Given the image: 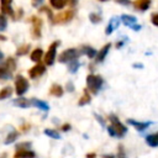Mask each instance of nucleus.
Masks as SVG:
<instances>
[{"mask_svg":"<svg viewBox=\"0 0 158 158\" xmlns=\"http://www.w3.org/2000/svg\"><path fill=\"white\" fill-rule=\"evenodd\" d=\"M121 20L123 21L125 25H127V26H130V27H132V26L136 23V17L130 16V15H122V16H121Z\"/></svg>","mask_w":158,"mask_h":158,"instance_id":"21","label":"nucleus"},{"mask_svg":"<svg viewBox=\"0 0 158 158\" xmlns=\"http://www.w3.org/2000/svg\"><path fill=\"white\" fill-rule=\"evenodd\" d=\"M28 49H30V44H26V46H21V47L17 49L16 54H17V56H23V54H26V53L28 52Z\"/></svg>","mask_w":158,"mask_h":158,"instance_id":"29","label":"nucleus"},{"mask_svg":"<svg viewBox=\"0 0 158 158\" xmlns=\"http://www.w3.org/2000/svg\"><path fill=\"white\" fill-rule=\"evenodd\" d=\"M28 86H30V84H28L27 79L23 78L22 75H17L15 78V91L17 95H23L27 91Z\"/></svg>","mask_w":158,"mask_h":158,"instance_id":"3","label":"nucleus"},{"mask_svg":"<svg viewBox=\"0 0 158 158\" xmlns=\"http://www.w3.org/2000/svg\"><path fill=\"white\" fill-rule=\"evenodd\" d=\"M42 56H43V51L41 48H36L32 51L31 53V60L33 62H40L42 59Z\"/></svg>","mask_w":158,"mask_h":158,"instance_id":"19","label":"nucleus"},{"mask_svg":"<svg viewBox=\"0 0 158 158\" xmlns=\"http://www.w3.org/2000/svg\"><path fill=\"white\" fill-rule=\"evenodd\" d=\"M90 100H91V96H90V94H89V90H88V89H85V90H84L83 96H81V98L79 99V101H78V105H79V106L86 105V104H89V102H90Z\"/></svg>","mask_w":158,"mask_h":158,"instance_id":"17","label":"nucleus"},{"mask_svg":"<svg viewBox=\"0 0 158 158\" xmlns=\"http://www.w3.org/2000/svg\"><path fill=\"white\" fill-rule=\"evenodd\" d=\"M100 1H107V0H100Z\"/></svg>","mask_w":158,"mask_h":158,"instance_id":"44","label":"nucleus"},{"mask_svg":"<svg viewBox=\"0 0 158 158\" xmlns=\"http://www.w3.org/2000/svg\"><path fill=\"white\" fill-rule=\"evenodd\" d=\"M42 1H43V0H32V5H33V6H40V5L42 4Z\"/></svg>","mask_w":158,"mask_h":158,"instance_id":"37","label":"nucleus"},{"mask_svg":"<svg viewBox=\"0 0 158 158\" xmlns=\"http://www.w3.org/2000/svg\"><path fill=\"white\" fill-rule=\"evenodd\" d=\"M86 158H96V154L95 153H88L86 154Z\"/></svg>","mask_w":158,"mask_h":158,"instance_id":"38","label":"nucleus"},{"mask_svg":"<svg viewBox=\"0 0 158 158\" xmlns=\"http://www.w3.org/2000/svg\"><path fill=\"white\" fill-rule=\"evenodd\" d=\"M133 67H136V68H142V67H143V65H142V64H135V65H133Z\"/></svg>","mask_w":158,"mask_h":158,"instance_id":"42","label":"nucleus"},{"mask_svg":"<svg viewBox=\"0 0 158 158\" xmlns=\"http://www.w3.org/2000/svg\"><path fill=\"white\" fill-rule=\"evenodd\" d=\"M14 105L25 109V107L31 106V100H30V99H25V98H19V99L14 100Z\"/></svg>","mask_w":158,"mask_h":158,"instance_id":"15","label":"nucleus"},{"mask_svg":"<svg viewBox=\"0 0 158 158\" xmlns=\"http://www.w3.org/2000/svg\"><path fill=\"white\" fill-rule=\"evenodd\" d=\"M58 44H59V42H58V41H56V42H53V43L49 46V48H48L47 53L44 54V64H46V65H52V64L54 63L56 51H57Z\"/></svg>","mask_w":158,"mask_h":158,"instance_id":"5","label":"nucleus"},{"mask_svg":"<svg viewBox=\"0 0 158 158\" xmlns=\"http://www.w3.org/2000/svg\"><path fill=\"white\" fill-rule=\"evenodd\" d=\"M151 21H152L153 25L158 26V14H153V15L151 16Z\"/></svg>","mask_w":158,"mask_h":158,"instance_id":"34","label":"nucleus"},{"mask_svg":"<svg viewBox=\"0 0 158 158\" xmlns=\"http://www.w3.org/2000/svg\"><path fill=\"white\" fill-rule=\"evenodd\" d=\"M31 105L38 107V109L42 110V111H48V110H49L48 104L44 102V101H42V100H38V99H31Z\"/></svg>","mask_w":158,"mask_h":158,"instance_id":"14","label":"nucleus"},{"mask_svg":"<svg viewBox=\"0 0 158 158\" xmlns=\"http://www.w3.org/2000/svg\"><path fill=\"white\" fill-rule=\"evenodd\" d=\"M110 47H111V43H107V44H105L101 49H100V52L99 53H96V62H102L104 59H105V57H106V54H107V52H109V49H110Z\"/></svg>","mask_w":158,"mask_h":158,"instance_id":"13","label":"nucleus"},{"mask_svg":"<svg viewBox=\"0 0 158 158\" xmlns=\"http://www.w3.org/2000/svg\"><path fill=\"white\" fill-rule=\"evenodd\" d=\"M116 158H126V154H125V151H123L122 146H118V152H117V157Z\"/></svg>","mask_w":158,"mask_h":158,"instance_id":"33","label":"nucleus"},{"mask_svg":"<svg viewBox=\"0 0 158 158\" xmlns=\"http://www.w3.org/2000/svg\"><path fill=\"white\" fill-rule=\"evenodd\" d=\"M78 57H79V52L75 48H69V49H65L64 52H62L59 54L58 60L60 63H67V62H70L73 59H77Z\"/></svg>","mask_w":158,"mask_h":158,"instance_id":"4","label":"nucleus"},{"mask_svg":"<svg viewBox=\"0 0 158 158\" xmlns=\"http://www.w3.org/2000/svg\"><path fill=\"white\" fill-rule=\"evenodd\" d=\"M43 133L47 135V136H49V137H52V138H56V139H59V138H60V135H59L57 131H54V130H49V128H47V130L43 131Z\"/></svg>","mask_w":158,"mask_h":158,"instance_id":"28","label":"nucleus"},{"mask_svg":"<svg viewBox=\"0 0 158 158\" xmlns=\"http://www.w3.org/2000/svg\"><path fill=\"white\" fill-rule=\"evenodd\" d=\"M102 158H116L115 156H112V154H106V156H104Z\"/></svg>","mask_w":158,"mask_h":158,"instance_id":"40","label":"nucleus"},{"mask_svg":"<svg viewBox=\"0 0 158 158\" xmlns=\"http://www.w3.org/2000/svg\"><path fill=\"white\" fill-rule=\"evenodd\" d=\"M117 2H120V4H127L128 2V0H116Z\"/></svg>","mask_w":158,"mask_h":158,"instance_id":"39","label":"nucleus"},{"mask_svg":"<svg viewBox=\"0 0 158 158\" xmlns=\"http://www.w3.org/2000/svg\"><path fill=\"white\" fill-rule=\"evenodd\" d=\"M6 156H7V154H6V153H2V154H1V156H0V158H6Z\"/></svg>","mask_w":158,"mask_h":158,"instance_id":"43","label":"nucleus"},{"mask_svg":"<svg viewBox=\"0 0 158 158\" xmlns=\"http://www.w3.org/2000/svg\"><path fill=\"white\" fill-rule=\"evenodd\" d=\"M32 36L38 38L41 37V28H42V21L38 17H32Z\"/></svg>","mask_w":158,"mask_h":158,"instance_id":"10","label":"nucleus"},{"mask_svg":"<svg viewBox=\"0 0 158 158\" xmlns=\"http://www.w3.org/2000/svg\"><path fill=\"white\" fill-rule=\"evenodd\" d=\"M79 65H80V63H79L77 59H73V60H70V63H69V65H68V69H69L70 73H75V72L78 70Z\"/></svg>","mask_w":158,"mask_h":158,"instance_id":"26","label":"nucleus"},{"mask_svg":"<svg viewBox=\"0 0 158 158\" xmlns=\"http://www.w3.org/2000/svg\"><path fill=\"white\" fill-rule=\"evenodd\" d=\"M6 28V17L4 14L0 15V31H4Z\"/></svg>","mask_w":158,"mask_h":158,"instance_id":"30","label":"nucleus"},{"mask_svg":"<svg viewBox=\"0 0 158 158\" xmlns=\"http://www.w3.org/2000/svg\"><path fill=\"white\" fill-rule=\"evenodd\" d=\"M1 1V11L5 15H14V11L11 9L12 0H0Z\"/></svg>","mask_w":158,"mask_h":158,"instance_id":"12","label":"nucleus"},{"mask_svg":"<svg viewBox=\"0 0 158 158\" xmlns=\"http://www.w3.org/2000/svg\"><path fill=\"white\" fill-rule=\"evenodd\" d=\"M127 123H128V125H132L137 131H144L146 128H148V127L152 125L151 121L141 122V121H136V120H132V118H128V120H127Z\"/></svg>","mask_w":158,"mask_h":158,"instance_id":"8","label":"nucleus"},{"mask_svg":"<svg viewBox=\"0 0 158 158\" xmlns=\"http://www.w3.org/2000/svg\"><path fill=\"white\" fill-rule=\"evenodd\" d=\"M73 89H74V86H73L72 81H68V83H67V90H68V91H73Z\"/></svg>","mask_w":158,"mask_h":158,"instance_id":"35","label":"nucleus"},{"mask_svg":"<svg viewBox=\"0 0 158 158\" xmlns=\"http://www.w3.org/2000/svg\"><path fill=\"white\" fill-rule=\"evenodd\" d=\"M146 142L151 147H158V132L153 135H148L146 137Z\"/></svg>","mask_w":158,"mask_h":158,"instance_id":"16","label":"nucleus"},{"mask_svg":"<svg viewBox=\"0 0 158 158\" xmlns=\"http://www.w3.org/2000/svg\"><path fill=\"white\" fill-rule=\"evenodd\" d=\"M110 121H111V126L107 127V131L110 133V136H116V137H123V135L127 132L126 126H123L118 118L115 115H110Z\"/></svg>","mask_w":158,"mask_h":158,"instance_id":"1","label":"nucleus"},{"mask_svg":"<svg viewBox=\"0 0 158 158\" xmlns=\"http://www.w3.org/2000/svg\"><path fill=\"white\" fill-rule=\"evenodd\" d=\"M102 78L100 75H94V74H89L86 77V89L91 93V94H98L99 90L102 86Z\"/></svg>","mask_w":158,"mask_h":158,"instance_id":"2","label":"nucleus"},{"mask_svg":"<svg viewBox=\"0 0 158 158\" xmlns=\"http://www.w3.org/2000/svg\"><path fill=\"white\" fill-rule=\"evenodd\" d=\"M117 26H118V19H111V21H110V23H109V26H107V28H106V33L107 35H110L114 30H116L117 28Z\"/></svg>","mask_w":158,"mask_h":158,"instance_id":"22","label":"nucleus"},{"mask_svg":"<svg viewBox=\"0 0 158 158\" xmlns=\"http://www.w3.org/2000/svg\"><path fill=\"white\" fill-rule=\"evenodd\" d=\"M11 94H12V89H11L10 86L2 88V89H1V91H0V99H1V100H4V99H6V98H9Z\"/></svg>","mask_w":158,"mask_h":158,"instance_id":"25","label":"nucleus"},{"mask_svg":"<svg viewBox=\"0 0 158 158\" xmlns=\"http://www.w3.org/2000/svg\"><path fill=\"white\" fill-rule=\"evenodd\" d=\"M49 93H51L52 95H54V96H58V98H60V96L63 95V88H62L59 84H53V85L51 86V90H49Z\"/></svg>","mask_w":158,"mask_h":158,"instance_id":"18","label":"nucleus"},{"mask_svg":"<svg viewBox=\"0 0 158 158\" xmlns=\"http://www.w3.org/2000/svg\"><path fill=\"white\" fill-rule=\"evenodd\" d=\"M83 53H84V54H86L89 58H94V57L96 56V51H95L94 48L89 47V46L83 47Z\"/></svg>","mask_w":158,"mask_h":158,"instance_id":"24","label":"nucleus"},{"mask_svg":"<svg viewBox=\"0 0 158 158\" xmlns=\"http://www.w3.org/2000/svg\"><path fill=\"white\" fill-rule=\"evenodd\" d=\"M17 137H19V132H17V131H11V132L7 135V137L5 138L4 143H5V144H10V143L15 142V139H16Z\"/></svg>","mask_w":158,"mask_h":158,"instance_id":"23","label":"nucleus"},{"mask_svg":"<svg viewBox=\"0 0 158 158\" xmlns=\"http://www.w3.org/2000/svg\"><path fill=\"white\" fill-rule=\"evenodd\" d=\"M149 4H151V0H136L135 1L136 7L139 10H143V11L149 7Z\"/></svg>","mask_w":158,"mask_h":158,"instance_id":"20","label":"nucleus"},{"mask_svg":"<svg viewBox=\"0 0 158 158\" xmlns=\"http://www.w3.org/2000/svg\"><path fill=\"white\" fill-rule=\"evenodd\" d=\"M73 16H74V12H73L72 10H67V11H64V12L57 14V15L53 17V22H56V23H64V22L70 21V20L73 19Z\"/></svg>","mask_w":158,"mask_h":158,"instance_id":"6","label":"nucleus"},{"mask_svg":"<svg viewBox=\"0 0 158 158\" xmlns=\"http://www.w3.org/2000/svg\"><path fill=\"white\" fill-rule=\"evenodd\" d=\"M69 130H70V125H69V123H65V125L62 126V131H65V132H67V131H69Z\"/></svg>","mask_w":158,"mask_h":158,"instance_id":"36","label":"nucleus"},{"mask_svg":"<svg viewBox=\"0 0 158 158\" xmlns=\"http://www.w3.org/2000/svg\"><path fill=\"white\" fill-rule=\"evenodd\" d=\"M35 157H36L35 152L30 149H17V152L14 156V158H35Z\"/></svg>","mask_w":158,"mask_h":158,"instance_id":"11","label":"nucleus"},{"mask_svg":"<svg viewBox=\"0 0 158 158\" xmlns=\"http://www.w3.org/2000/svg\"><path fill=\"white\" fill-rule=\"evenodd\" d=\"M49 2L52 5V7H54V9H62L65 5L67 0H49Z\"/></svg>","mask_w":158,"mask_h":158,"instance_id":"27","label":"nucleus"},{"mask_svg":"<svg viewBox=\"0 0 158 158\" xmlns=\"http://www.w3.org/2000/svg\"><path fill=\"white\" fill-rule=\"evenodd\" d=\"M100 20H101V17H100L99 15H96V14H90V21H91V22L98 23V22H100Z\"/></svg>","mask_w":158,"mask_h":158,"instance_id":"32","label":"nucleus"},{"mask_svg":"<svg viewBox=\"0 0 158 158\" xmlns=\"http://www.w3.org/2000/svg\"><path fill=\"white\" fill-rule=\"evenodd\" d=\"M12 72H14V70H12L6 63L1 64V65H0V79H1V80H9V79H11Z\"/></svg>","mask_w":158,"mask_h":158,"instance_id":"9","label":"nucleus"},{"mask_svg":"<svg viewBox=\"0 0 158 158\" xmlns=\"http://www.w3.org/2000/svg\"><path fill=\"white\" fill-rule=\"evenodd\" d=\"M44 72H46V67H44L43 64H37V65L32 67V68L28 70V75H30L32 79H35V78L41 77Z\"/></svg>","mask_w":158,"mask_h":158,"instance_id":"7","label":"nucleus"},{"mask_svg":"<svg viewBox=\"0 0 158 158\" xmlns=\"http://www.w3.org/2000/svg\"><path fill=\"white\" fill-rule=\"evenodd\" d=\"M2 59H4V54H2V52L0 51V62H1Z\"/></svg>","mask_w":158,"mask_h":158,"instance_id":"41","label":"nucleus"},{"mask_svg":"<svg viewBox=\"0 0 158 158\" xmlns=\"http://www.w3.org/2000/svg\"><path fill=\"white\" fill-rule=\"evenodd\" d=\"M17 149H27V148H31V142H22V143H19L16 146Z\"/></svg>","mask_w":158,"mask_h":158,"instance_id":"31","label":"nucleus"}]
</instances>
